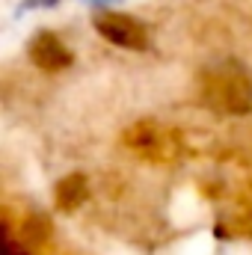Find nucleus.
<instances>
[{
	"label": "nucleus",
	"instance_id": "obj_1",
	"mask_svg": "<svg viewBox=\"0 0 252 255\" xmlns=\"http://www.w3.org/2000/svg\"><path fill=\"white\" fill-rule=\"evenodd\" d=\"M199 95L205 107L223 116H247L252 113V71L235 60L214 65L202 74Z\"/></svg>",
	"mask_w": 252,
	"mask_h": 255
},
{
	"label": "nucleus",
	"instance_id": "obj_4",
	"mask_svg": "<svg viewBox=\"0 0 252 255\" xmlns=\"http://www.w3.org/2000/svg\"><path fill=\"white\" fill-rule=\"evenodd\" d=\"M125 142L130 148L142 151L145 157H151V160H172V157L178 154V142H175L166 130H160L157 125H151V122L133 125L125 133Z\"/></svg>",
	"mask_w": 252,
	"mask_h": 255
},
{
	"label": "nucleus",
	"instance_id": "obj_2",
	"mask_svg": "<svg viewBox=\"0 0 252 255\" xmlns=\"http://www.w3.org/2000/svg\"><path fill=\"white\" fill-rule=\"evenodd\" d=\"M92 27L101 33V39H107L116 48L125 51H145L148 48V30L139 18L127 15V12H113V9H98L92 15Z\"/></svg>",
	"mask_w": 252,
	"mask_h": 255
},
{
	"label": "nucleus",
	"instance_id": "obj_3",
	"mask_svg": "<svg viewBox=\"0 0 252 255\" xmlns=\"http://www.w3.org/2000/svg\"><path fill=\"white\" fill-rule=\"evenodd\" d=\"M27 57H30V63L36 65L39 71H48V74L65 71V68H71V63H74L71 48L65 45L54 30H39L30 39V45H27Z\"/></svg>",
	"mask_w": 252,
	"mask_h": 255
},
{
	"label": "nucleus",
	"instance_id": "obj_7",
	"mask_svg": "<svg viewBox=\"0 0 252 255\" xmlns=\"http://www.w3.org/2000/svg\"><path fill=\"white\" fill-rule=\"evenodd\" d=\"M92 3H98V6H101V3H110V0H92Z\"/></svg>",
	"mask_w": 252,
	"mask_h": 255
},
{
	"label": "nucleus",
	"instance_id": "obj_5",
	"mask_svg": "<svg viewBox=\"0 0 252 255\" xmlns=\"http://www.w3.org/2000/svg\"><path fill=\"white\" fill-rule=\"evenodd\" d=\"M86 199H89V181L80 172L65 175L63 181L57 184V190H54V205L60 211H77Z\"/></svg>",
	"mask_w": 252,
	"mask_h": 255
},
{
	"label": "nucleus",
	"instance_id": "obj_6",
	"mask_svg": "<svg viewBox=\"0 0 252 255\" xmlns=\"http://www.w3.org/2000/svg\"><path fill=\"white\" fill-rule=\"evenodd\" d=\"M60 0H24L27 9H48V6H57Z\"/></svg>",
	"mask_w": 252,
	"mask_h": 255
}]
</instances>
